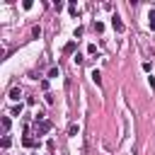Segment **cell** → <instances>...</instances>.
<instances>
[{
  "label": "cell",
  "mask_w": 155,
  "mask_h": 155,
  "mask_svg": "<svg viewBox=\"0 0 155 155\" xmlns=\"http://www.w3.org/2000/svg\"><path fill=\"white\" fill-rule=\"evenodd\" d=\"M111 27H114L116 31H124V22L119 19V15H114V17H111Z\"/></svg>",
  "instance_id": "1"
},
{
  "label": "cell",
  "mask_w": 155,
  "mask_h": 155,
  "mask_svg": "<svg viewBox=\"0 0 155 155\" xmlns=\"http://www.w3.org/2000/svg\"><path fill=\"white\" fill-rule=\"evenodd\" d=\"M46 131H51V121H41L39 124V133H46Z\"/></svg>",
  "instance_id": "2"
},
{
  "label": "cell",
  "mask_w": 155,
  "mask_h": 155,
  "mask_svg": "<svg viewBox=\"0 0 155 155\" xmlns=\"http://www.w3.org/2000/svg\"><path fill=\"white\" fill-rule=\"evenodd\" d=\"M75 51V41H68L65 46H63V53H73Z\"/></svg>",
  "instance_id": "3"
},
{
  "label": "cell",
  "mask_w": 155,
  "mask_h": 155,
  "mask_svg": "<svg viewBox=\"0 0 155 155\" xmlns=\"http://www.w3.org/2000/svg\"><path fill=\"white\" fill-rule=\"evenodd\" d=\"M92 80H94L97 85H102V73H99V70H92Z\"/></svg>",
  "instance_id": "4"
},
{
  "label": "cell",
  "mask_w": 155,
  "mask_h": 155,
  "mask_svg": "<svg viewBox=\"0 0 155 155\" xmlns=\"http://www.w3.org/2000/svg\"><path fill=\"white\" fill-rule=\"evenodd\" d=\"M19 94H22L19 87H12V90H10V99H19Z\"/></svg>",
  "instance_id": "5"
},
{
  "label": "cell",
  "mask_w": 155,
  "mask_h": 155,
  "mask_svg": "<svg viewBox=\"0 0 155 155\" xmlns=\"http://www.w3.org/2000/svg\"><path fill=\"white\" fill-rule=\"evenodd\" d=\"M24 145H27V148H34V145H36V140H34V138H29V136H27V138H24Z\"/></svg>",
  "instance_id": "6"
},
{
  "label": "cell",
  "mask_w": 155,
  "mask_h": 155,
  "mask_svg": "<svg viewBox=\"0 0 155 155\" xmlns=\"http://www.w3.org/2000/svg\"><path fill=\"white\" fill-rule=\"evenodd\" d=\"M94 31L102 34V31H104V24H102V22H94Z\"/></svg>",
  "instance_id": "7"
},
{
  "label": "cell",
  "mask_w": 155,
  "mask_h": 155,
  "mask_svg": "<svg viewBox=\"0 0 155 155\" xmlns=\"http://www.w3.org/2000/svg\"><path fill=\"white\" fill-rule=\"evenodd\" d=\"M68 133L75 136V133H78V124H70V126H68Z\"/></svg>",
  "instance_id": "8"
},
{
  "label": "cell",
  "mask_w": 155,
  "mask_h": 155,
  "mask_svg": "<svg viewBox=\"0 0 155 155\" xmlns=\"http://www.w3.org/2000/svg\"><path fill=\"white\" fill-rule=\"evenodd\" d=\"M10 145H12V138L5 136V138H2V148H10Z\"/></svg>",
  "instance_id": "9"
},
{
  "label": "cell",
  "mask_w": 155,
  "mask_h": 155,
  "mask_svg": "<svg viewBox=\"0 0 155 155\" xmlns=\"http://www.w3.org/2000/svg\"><path fill=\"white\" fill-rule=\"evenodd\" d=\"M2 128H5V131L10 128V119H7V116H2Z\"/></svg>",
  "instance_id": "10"
}]
</instances>
